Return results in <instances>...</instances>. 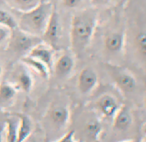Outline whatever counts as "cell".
I'll return each mask as SVG.
<instances>
[{
    "mask_svg": "<svg viewBox=\"0 0 146 142\" xmlns=\"http://www.w3.org/2000/svg\"><path fill=\"white\" fill-rule=\"evenodd\" d=\"M0 142H2V128L0 127Z\"/></svg>",
    "mask_w": 146,
    "mask_h": 142,
    "instance_id": "cell-26",
    "label": "cell"
},
{
    "mask_svg": "<svg viewBox=\"0 0 146 142\" xmlns=\"http://www.w3.org/2000/svg\"><path fill=\"white\" fill-rule=\"evenodd\" d=\"M144 104H145V108H146V97H145V99H144Z\"/></svg>",
    "mask_w": 146,
    "mask_h": 142,
    "instance_id": "cell-29",
    "label": "cell"
},
{
    "mask_svg": "<svg viewBox=\"0 0 146 142\" xmlns=\"http://www.w3.org/2000/svg\"><path fill=\"white\" fill-rule=\"evenodd\" d=\"M113 119H114V123H113L114 128H116L117 130H120V131L128 129L132 123L131 113H130L129 109L127 107H125V106L120 107L117 110Z\"/></svg>",
    "mask_w": 146,
    "mask_h": 142,
    "instance_id": "cell-11",
    "label": "cell"
},
{
    "mask_svg": "<svg viewBox=\"0 0 146 142\" xmlns=\"http://www.w3.org/2000/svg\"><path fill=\"white\" fill-rule=\"evenodd\" d=\"M61 35V24H60V17L57 13L56 8H53L49 20L46 24L41 39L45 44L49 45L51 48H55L60 40Z\"/></svg>",
    "mask_w": 146,
    "mask_h": 142,
    "instance_id": "cell-5",
    "label": "cell"
},
{
    "mask_svg": "<svg viewBox=\"0 0 146 142\" xmlns=\"http://www.w3.org/2000/svg\"><path fill=\"white\" fill-rule=\"evenodd\" d=\"M10 34H11L10 29L3 26V25H0V44H2L4 42L8 43Z\"/></svg>",
    "mask_w": 146,
    "mask_h": 142,
    "instance_id": "cell-22",
    "label": "cell"
},
{
    "mask_svg": "<svg viewBox=\"0 0 146 142\" xmlns=\"http://www.w3.org/2000/svg\"><path fill=\"white\" fill-rule=\"evenodd\" d=\"M92 2L95 3V4H102V3L106 2L107 0H91Z\"/></svg>",
    "mask_w": 146,
    "mask_h": 142,
    "instance_id": "cell-25",
    "label": "cell"
},
{
    "mask_svg": "<svg viewBox=\"0 0 146 142\" xmlns=\"http://www.w3.org/2000/svg\"><path fill=\"white\" fill-rule=\"evenodd\" d=\"M19 124L17 128V140L16 142H23L27 138V136L30 134L32 124L29 119L28 116L23 115V114H18Z\"/></svg>",
    "mask_w": 146,
    "mask_h": 142,
    "instance_id": "cell-13",
    "label": "cell"
},
{
    "mask_svg": "<svg viewBox=\"0 0 146 142\" xmlns=\"http://www.w3.org/2000/svg\"><path fill=\"white\" fill-rule=\"evenodd\" d=\"M73 134H74L73 131L68 132V133L65 134V135L63 136L60 140H58L57 142H75L74 141V138H73Z\"/></svg>",
    "mask_w": 146,
    "mask_h": 142,
    "instance_id": "cell-24",
    "label": "cell"
},
{
    "mask_svg": "<svg viewBox=\"0 0 146 142\" xmlns=\"http://www.w3.org/2000/svg\"><path fill=\"white\" fill-rule=\"evenodd\" d=\"M135 47L146 65V31H141L135 37Z\"/></svg>",
    "mask_w": 146,
    "mask_h": 142,
    "instance_id": "cell-18",
    "label": "cell"
},
{
    "mask_svg": "<svg viewBox=\"0 0 146 142\" xmlns=\"http://www.w3.org/2000/svg\"><path fill=\"white\" fill-rule=\"evenodd\" d=\"M106 69L116 85L124 92H132L136 88V80L131 73L116 65L106 64Z\"/></svg>",
    "mask_w": 146,
    "mask_h": 142,
    "instance_id": "cell-4",
    "label": "cell"
},
{
    "mask_svg": "<svg viewBox=\"0 0 146 142\" xmlns=\"http://www.w3.org/2000/svg\"><path fill=\"white\" fill-rule=\"evenodd\" d=\"M125 42V35L122 31H114L106 35L104 39V46L108 52L118 53L122 50Z\"/></svg>",
    "mask_w": 146,
    "mask_h": 142,
    "instance_id": "cell-10",
    "label": "cell"
},
{
    "mask_svg": "<svg viewBox=\"0 0 146 142\" xmlns=\"http://www.w3.org/2000/svg\"><path fill=\"white\" fill-rule=\"evenodd\" d=\"M97 107L99 111L107 118H113L117 110L119 109L116 99L110 94H104L100 96L97 101Z\"/></svg>",
    "mask_w": 146,
    "mask_h": 142,
    "instance_id": "cell-8",
    "label": "cell"
},
{
    "mask_svg": "<svg viewBox=\"0 0 146 142\" xmlns=\"http://www.w3.org/2000/svg\"><path fill=\"white\" fill-rule=\"evenodd\" d=\"M16 82H17V85L25 92L30 91L31 87H32V78L24 70L19 71L18 73H17Z\"/></svg>",
    "mask_w": 146,
    "mask_h": 142,
    "instance_id": "cell-17",
    "label": "cell"
},
{
    "mask_svg": "<svg viewBox=\"0 0 146 142\" xmlns=\"http://www.w3.org/2000/svg\"><path fill=\"white\" fill-rule=\"evenodd\" d=\"M17 128L18 125L13 120H7L6 121V142H16L17 140Z\"/></svg>",
    "mask_w": 146,
    "mask_h": 142,
    "instance_id": "cell-20",
    "label": "cell"
},
{
    "mask_svg": "<svg viewBox=\"0 0 146 142\" xmlns=\"http://www.w3.org/2000/svg\"><path fill=\"white\" fill-rule=\"evenodd\" d=\"M69 117V112L65 106L57 105L52 107L50 111V119L57 126H63L66 124Z\"/></svg>",
    "mask_w": 146,
    "mask_h": 142,
    "instance_id": "cell-14",
    "label": "cell"
},
{
    "mask_svg": "<svg viewBox=\"0 0 146 142\" xmlns=\"http://www.w3.org/2000/svg\"><path fill=\"white\" fill-rule=\"evenodd\" d=\"M74 67V60L68 53H63L54 63V71L58 77L65 78L71 73Z\"/></svg>",
    "mask_w": 146,
    "mask_h": 142,
    "instance_id": "cell-9",
    "label": "cell"
},
{
    "mask_svg": "<svg viewBox=\"0 0 146 142\" xmlns=\"http://www.w3.org/2000/svg\"><path fill=\"white\" fill-rule=\"evenodd\" d=\"M53 48H51L49 45L45 44L44 42H40L34 46L28 53V56L35 58L37 60L41 61L43 64H45L49 69L53 65Z\"/></svg>",
    "mask_w": 146,
    "mask_h": 142,
    "instance_id": "cell-7",
    "label": "cell"
},
{
    "mask_svg": "<svg viewBox=\"0 0 146 142\" xmlns=\"http://www.w3.org/2000/svg\"><path fill=\"white\" fill-rule=\"evenodd\" d=\"M97 81L98 76L95 71L90 67H85L78 75V89L82 94H88L95 88Z\"/></svg>",
    "mask_w": 146,
    "mask_h": 142,
    "instance_id": "cell-6",
    "label": "cell"
},
{
    "mask_svg": "<svg viewBox=\"0 0 146 142\" xmlns=\"http://www.w3.org/2000/svg\"><path fill=\"white\" fill-rule=\"evenodd\" d=\"M22 61L25 63V64L30 66L31 68L35 69L42 77L47 78L48 72H49V68L45 64H43L41 61L37 60V59H35V58H32V57L28 56V55H27V56H23Z\"/></svg>",
    "mask_w": 146,
    "mask_h": 142,
    "instance_id": "cell-15",
    "label": "cell"
},
{
    "mask_svg": "<svg viewBox=\"0 0 146 142\" xmlns=\"http://www.w3.org/2000/svg\"><path fill=\"white\" fill-rule=\"evenodd\" d=\"M0 25L7 27L10 30H13L18 27L17 19H15V17L10 14L8 11L3 10V9H0Z\"/></svg>",
    "mask_w": 146,
    "mask_h": 142,
    "instance_id": "cell-19",
    "label": "cell"
},
{
    "mask_svg": "<svg viewBox=\"0 0 146 142\" xmlns=\"http://www.w3.org/2000/svg\"><path fill=\"white\" fill-rule=\"evenodd\" d=\"M40 42H42L41 37L27 33L17 27L11 30L8 40V49L16 54H25L30 52L31 49Z\"/></svg>",
    "mask_w": 146,
    "mask_h": 142,
    "instance_id": "cell-3",
    "label": "cell"
},
{
    "mask_svg": "<svg viewBox=\"0 0 146 142\" xmlns=\"http://www.w3.org/2000/svg\"><path fill=\"white\" fill-rule=\"evenodd\" d=\"M54 7L49 1H40L32 9L19 12L18 27L25 32L41 37Z\"/></svg>",
    "mask_w": 146,
    "mask_h": 142,
    "instance_id": "cell-2",
    "label": "cell"
},
{
    "mask_svg": "<svg viewBox=\"0 0 146 142\" xmlns=\"http://www.w3.org/2000/svg\"><path fill=\"white\" fill-rule=\"evenodd\" d=\"M97 24V15L92 10L74 14L70 24V43L74 52H81L91 41Z\"/></svg>",
    "mask_w": 146,
    "mask_h": 142,
    "instance_id": "cell-1",
    "label": "cell"
},
{
    "mask_svg": "<svg viewBox=\"0 0 146 142\" xmlns=\"http://www.w3.org/2000/svg\"><path fill=\"white\" fill-rule=\"evenodd\" d=\"M82 0H62V4L64 7L69 9H75L81 4Z\"/></svg>",
    "mask_w": 146,
    "mask_h": 142,
    "instance_id": "cell-23",
    "label": "cell"
},
{
    "mask_svg": "<svg viewBox=\"0 0 146 142\" xmlns=\"http://www.w3.org/2000/svg\"><path fill=\"white\" fill-rule=\"evenodd\" d=\"M5 1L18 12H23L38 5L41 0H5Z\"/></svg>",
    "mask_w": 146,
    "mask_h": 142,
    "instance_id": "cell-16",
    "label": "cell"
},
{
    "mask_svg": "<svg viewBox=\"0 0 146 142\" xmlns=\"http://www.w3.org/2000/svg\"><path fill=\"white\" fill-rule=\"evenodd\" d=\"M1 73H2V67H1V64H0V76H1Z\"/></svg>",
    "mask_w": 146,
    "mask_h": 142,
    "instance_id": "cell-27",
    "label": "cell"
},
{
    "mask_svg": "<svg viewBox=\"0 0 146 142\" xmlns=\"http://www.w3.org/2000/svg\"><path fill=\"white\" fill-rule=\"evenodd\" d=\"M123 142H137V141H134V140H127V141H123Z\"/></svg>",
    "mask_w": 146,
    "mask_h": 142,
    "instance_id": "cell-28",
    "label": "cell"
},
{
    "mask_svg": "<svg viewBox=\"0 0 146 142\" xmlns=\"http://www.w3.org/2000/svg\"><path fill=\"white\" fill-rule=\"evenodd\" d=\"M101 126L97 122V120H90L86 123L85 125V130L88 133V135L91 136L93 138H96L98 135V133L100 132Z\"/></svg>",
    "mask_w": 146,
    "mask_h": 142,
    "instance_id": "cell-21",
    "label": "cell"
},
{
    "mask_svg": "<svg viewBox=\"0 0 146 142\" xmlns=\"http://www.w3.org/2000/svg\"><path fill=\"white\" fill-rule=\"evenodd\" d=\"M16 96V89L11 84L2 82L0 83V107L7 108L11 106Z\"/></svg>",
    "mask_w": 146,
    "mask_h": 142,
    "instance_id": "cell-12",
    "label": "cell"
},
{
    "mask_svg": "<svg viewBox=\"0 0 146 142\" xmlns=\"http://www.w3.org/2000/svg\"><path fill=\"white\" fill-rule=\"evenodd\" d=\"M143 142H146V135H145V137H144V140H143Z\"/></svg>",
    "mask_w": 146,
    "mask_h": 142,
    "instance_id": "cell-30",
    "label": "cell"
}]
</instances>
